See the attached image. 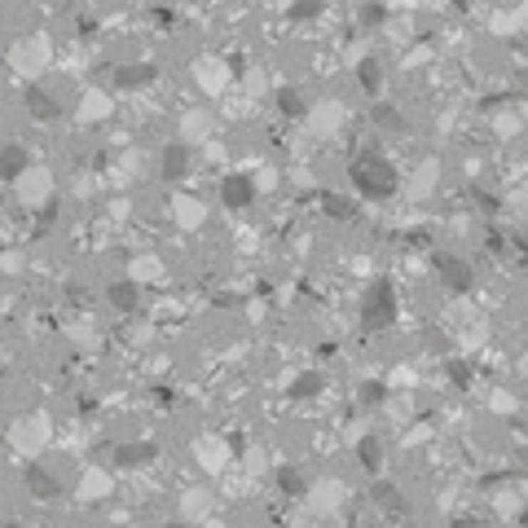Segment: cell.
<instances>
[{
  "label": "cell",
  "mask_w": 528,
  "mask_h": 528,
  "mask_svg": "<svg viewBox=\"0 0 528 528\" xmlns=\"http://www.w3.org/2000/svg\"><path fill=\"white\" fill-rule=\"evenodd\" d=\"M348 176H352V190L366 194V198H374V203H383V198L396 194V172H392L388 159H379V155H361V159H352Z\"/></svg>",
  "instance_id": "obj_1"
},
{
  "label": "cell",
  "mask_w": 528,
  "mask_h": 528,
  "mask_svg": "<svg viewBox=\"0 0 528 528\" xmlns=\"http://www.w3.org/2000/svg\"><path fill=\"white\" fill-rule=\"evenodd\" d=\"M392 313H396V299H392V286L388 282H379L370 291V299H366V309H361V321H366V331H383V326L392 321Z\"/></svg>",
  "instance_id": "obj_2"
},
{
  "label": "cell",
  "mask_w": 528,
  "mask_h": 528,
  "mask_svg": "<svg viewBox=\"0 0 528 528\" xmlns=\"http://www.w3.org/2000/svg\"><path fill=\"white\" fill-rule=\"evenodd\" d=\"M220 198H224V207H251V198H256V185H251L247 176H224Z\"/></svg>",
  "instance_id": "obj_3"
},
{
  "label": "cell",
  "mask_w": 528,
  "mask_h": 528,
  "mask_svg": "<svg viewBox=\"0 0 528 528\" xmlns=\"http://www.w3.org/2000/svg\"><path fill=\"white\" fill-rule=\"evenodd\" d=\"M155 80H159L155 66H119L115 71V88H123V93H133L141 84H155Z\"/></svg>",
  "instance_id": "obj_4"
},
{
  "label": "cell",
  "mask_w": 528,
  "mask_h": 528,
  "mask_svg": "<svg viewBox=\"0 0 528 528\" xmlns=\"http://www.w3.org/2000/svg\"><path fill=\"white\" fill-rule=\"evenodd\" d=\"M440 278L449 282V291H471V269L454 256H440Z\"/></svg>",
  "instance_id": "obj_5"
},
{
  "label": "cell",
  "mask_w": 528,
  "mask_h": 528,
  "mask_svg": "<svg viewBox=\"0 0 528 528\" xmlns=\"http://www.w3.org/2000/svg\"><path fill=\"white\" fill-rule=\"evenodd\" d=\"M190 172V145H167L163 150V176L167 181H181Z\"/></svg>",
  "instance_id": "obj_6"
},
{
  "label": "cell",
  "mask_w": 528,
  "mask_h": 528,
  "mask_svg": "<svg viewBox=\"0 0 528 528\" xmlns=\"http://www.w3.org/2000/svg\"><path fill=\"white\" fill-rule=\"evenodd\" d=\"M27 489H31L36 497H58V493H62V485H58L44 467H31V471H27Z\"/></svg>",
  "instance_id": "obj_7"
},
{
  "label": "cell",
  "mask_w": 528,
  "mask_h": 528,
  "mask_svg": "<svg viewBox=\"0 0 528 528\" xmlns=\"http://www.w3.org/2000/svg\"><path fill=\"white\" fill-rule=\"evenodd\" d=\"M27 110H31L36 119H58V102H53L44 88H27Z\"/></svg>",
  "instance_id": "obj_8"
},
{
  "label": "cell",
  "mask_w": 528,
  "mask_h": 528,
  "mask_svg": "<svg viewBox=\"0 0 528 528\" xmlns=\"http://www.w3.org/2000/svg\"><path fill=\"white\" fill-rule=\"evenodd\" d=\"M106 299H110L115 309L128 313V309H137V286L133 282H115V286H106Z\"/></svg>",
  "instance_id": "obj_9"
},
{
  "label": "cell",
  "mask_w": 528,
  "mask_h": 528,
  "mask_svg": "<svg viewBox=\"0 0 528 528\" xmlns=\"http://www.w3.org/2000/svg\"><path fill=\"white\" fill-rule=\"evenodd\" d=\"M115 458H119V462H128V467L150 462V458H155V445H119V449H115Z\"/></svg>",
  "instance_id": "obj_10"
},
{
  "label": "cell",
  "mask_w": 528,
  "mask_h": 528,
  "mask_svg": "<svg viewBox=\"0 0 528 528\" xmlns=\"http://www.w3.org/2000/svg\"><path fill=\"white\" fill-rule=\"evenodd\" d=\"M357 80H361L366 93H379V88H383V66H379V62H361V66H357Z\"/></svg>",
  "instance_id": "obj_11"
},
{
  "label": "cell",
  "mask_w": 528,
  "mask_h": 528,
  "mask_svg": "<svg viewBox=\"0 0 528 528\" xmlns=\"http://www.w3.org/2000/svg\"><path fill=\"white\" fill-rule=\"evenodd\" d=\"M374 123H379V128H388V133H405V119H400L396 106H374Z\"/></svg>",
  "instance_id": "obj_12"
},
{
  "label": "cell",
  "mask_w": 528,
  "mask_h": 528,
  "mask_svg": "<svg viewBox=\"0 0 528 528\" xmlns=\"http://www.w3.org/2000/svg\"><path fill=\"white\" fill-rule=\"evenodd\" d=\"M321 203H326V212H331V216H339V220H352V203H348V198H339V194H331V190H326V194H321Z\"/></svg>",
  "instance_id": "obj_13"
},
{
  "label": "cell",
  "mask_w": 528,
  "mask_h": 528,
  "mask_svg": "<svg viewBox=\"0 0 528 528\" xmlns=\"http://www.w3.org/2000/svg\"><path fill=\"white\" fill-rule=\"evenodd\" d=\"M374 497H379V502H383V507H392L396 515H400V511H405V497H400V493H396L392 485H383V480H379V485H374Z\"/></svg>",
  "instance_id": "obj_14"
},
{
  "label": "cell",
  "mask_w": 528,
  "mask_h": 528,
  "mask_svg": "<svg viewBox=\"0 0 528 528\" xmlns=\"http://www.w3.org/2000/svg\"><path fill=\"white\" fill-rule=\"evenodd\" d=\"M22 167H27V150H22V145H9V150H5V176L14 181Z\"/></svg>",
  "instance_id": "obj_15"
},
{
  "label": "cell",
  "mask_w": 528,
  "mask_h": 528,
  "mask_svg": "<svg viewBox=\"0 0 528 528\" xmlns=\"http://www.w3.org/2000/svg\"><path fill=\"white\" fill-rule=\"evenodd\" d=\"M379 458H383V449H379V440H361V462L370 467V471H379Z\"/></svg>",
  "instance_id": "obj_16"
},
{
  "label": "cell",
  "mask_w": 528,
  "mask_h": 528,
  "mask_svg": "<svg viewBox=\"0 0 528 528\" xmlns=\"http://www.w3.org/2000/svg\"><path fill=\"white\" fill-rule=\"evenodd\" d=\"M278 106H282L286 115H299V110H304V97H299L295 88H282V93H278Z\"/></svg>",
  "instance_id": "obj_17"
},
{
  "label": "cell",
  "mask_w": 528,
  "mask_h": 528,
  "mask_svg": "<svg viewBox=\"0 0 528 528\" xmlns=\"http://www.w3.org/2000/svg\"><path fill=\"white\" fill-rule=\"evenodd\" d=\"M278 485H282L286 493H304V480H299L295 467H282V471H278Z\"/></svg>",
  "instance_id": "obj_18"
},
{
  "label": "cell",
  "mask_w": 528,
  "mask_h": 528,
  "mask_svg": "<svg viewBox=\"0 0 528 528\" xmlns=\"http://www.w3.org/2000/svg\"><path fill=\"white\" fill-rule=\"evenodd\" d=\"M313 9H321V0H295V9H291V18H295V22H304V18H309Z\"/></svg>",
  "instance_id": "obj_19"
},
{
  "label": "cell",
  "mask_w": 528,
  "mask_h": 528,
  "mask_svg": "<svg viewBox=\"0 0 528 528\" xmlns=\"http://www.w3.org/2000/svg\"><path fill=\"white\" fill-rule=\"evenodd\" d=\"M317 388H321V379H317V374H304V379L295 383V396H304V392H317Z\"/></svg>",
  "instance_id": "obj_20"
},
{
  "label": "cell",
  "mask_w": 528,
  "mask_h": 528,
  "mask_svg": "<svg viewBox=\"0 0 528 528\" xmlns=\"http://www.w3.org/2000/svg\"><path fill=\"white\" fill-rule=\"evenodd\" d=\"M379 18H383L379 5H366V27H379Z\"/></svg>",
  "instance_id": "obj_21"
}]
</instances>
